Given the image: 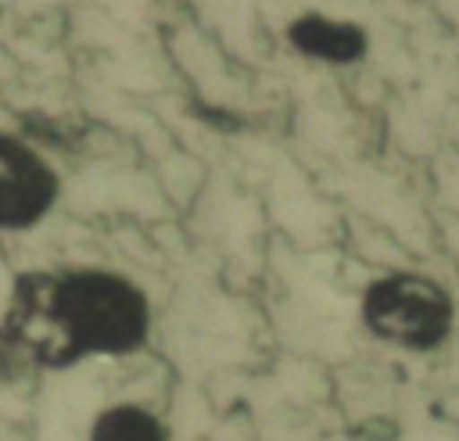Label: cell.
Listing matches in <instances>:
<instances>
[{"instance_id":"obj_5","label":"cell","mask_w":459,"mask_h":441,"mask_svg":"<svg viewBox=\"0 0 459 441\" xmlns=\"http://www.w3.org/2000/svg\"><path fill=\"white\" fill-rule=\"evenodd\" d=\"M86 441H172V430L151 405L108 402L93 412Z\"/></svg>"},{"instance_id":"obj_4","label":"cell","mask_w":459,"mask_h":441,"mask_svg":"<svg viewBox=\"0 0 459 441\" xmlns=\"http://www.w3.org/2000/svg\"><path fill=\"white\" fill-rule=\"evenodd\" d=\"M287 39L294 50L319 57V61H330V65H351L366 54V29L316 14V11L294 18L287 29Z\"/></svg>"},{"instance_id":"obj_3","label":"cell","mask_w":459,"mask_h":441,"mask_svg":"<svg viewBox=\"0 0 459 441\" xmlns=\"http://www.w3.org/2000/svg\"><path fill=\"white\" fill-rule=\"evenodd\" d=\"M61 197V176L22 136L0 133V233L39 226Z\"/></svg>"},{"instance_id":"obj_1","label":"cell","mask_w":459,"mask_h":441,"mask_svg":"<svg viewBox=\"0 0 459 441\" xmlns=\"http://www.w3.org/2000/svg\"><path fill=\"white\" fill-rule=\"evenodd\" d=\"M0 323L36 369H72L86 359L143 351L154 312L147 290L126 272L65 265L18 272Z\"/></svg>"},{"instance_id":"obj_6","label":"cell","mask_w":459,"mask_h":441,"mask_svg":"<svg viewBox=\"0 0 459 441\" xmlns=\"http://www.w3.org/2000/svg\"><path fill=\"white\" fill-rule=\"evenodd\" d=\"M29 373H36V366L25 359V351L11 341V333L0 323V384H22Z\"/></svg>"},{"instance_id":"obj_2","label":"cell","mask_w":459,"mask_h":441,"mask_svg":"<svg viewBox=\"0 0 459 441\" xmlns=\"http://www.w3.org/2000/svg\"><path fill=\"white\" fill-rule=\"evenodd\" d=\"M359 316L377 341L427 355L452 337L455 301L434 276L398 269L366 283L359 298Z\"/></svg>"}]
</instances>
